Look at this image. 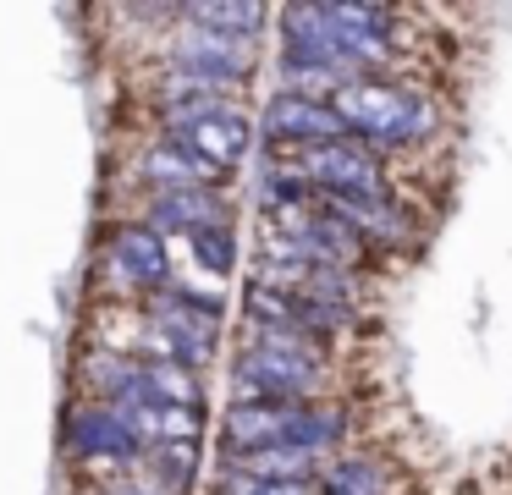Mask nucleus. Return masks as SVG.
Masks as SVG:
<instances>
[{"instance_id":"obj_1","label":"nucleus","mask_w":512,"mask_h":495,"mask_svg":"<svg viewBox=\"0 0 512 495\" xmlns=\"http://www.w3.org/2000/svg\"><path fill=\"white\" fill-rule=\"evenodd\" d=\"M325 380V358L309 336H270L237 358V402H259V396H287V402H309V391Z\"/></svg>"},{"instance_id":"obj_2","label":"nucleus","mask_w":512,"mask_h":495,"mask_svg":"<svg viewBox=\"0 0 512 495\" xmlns=\"http://www.w3.org/2000/svg\"><path fill=\"white\" fill-rule=\"evenodd\" d=\"M331 110L342 116L347 132H358L364 143H408L424 132V105L408 94V88H391V83H375V77H353L331 94Z\"/></svg>"},{"instance_id":"obj_3","label":"nucleus","mask_w":512,"mask_h":495,"mask_svg":"<svg viewBox=\"0 0 512 495\" xmlns=\"http://www.w3.org/2000/svg\"><path fill=\"white\" fill-rule=\"evenodd\" d=\"M171 66L188 77H204V83H243L248 72H254V39H237V33H221V28H199V22H188V28L171 39Z\"/></svg>"},{"instance_id":"obj_4","label":"nucleus","mask_w":512,"mask_h":495,"mask_svg":"<svg viewBox=\"0 0 512 495\" xmlns=\"http://www.w3.org/2000/svg\"><path fill=\"white\" fill-rule=\"evenodd\" d=\"M292 171L309 187H325V198H386L380 187V165L369 160V149L358 143H314V149H298V165Z\"/></svg>"},{"instance_id":"obj_5","label":"nucleus","mask_w":512,"mask_h":495,"mask_svg":"<svg viewBox=\"0 0 512 495\" xmlns=\"http://www.w3.org/2000/svg\"><path fill=\"white\" fill-rule=\"evenodd\" d=\"M166 138L182 143L193 160H204L215 176H226L232 165H243L248 143H254V121H248L237 105H221V110H210V116H193V121H182V127H166Z\"/></svg>"},{"instance_id":"obj_6","label":"nucleus","mask_w":512,"mask_h":495,"mask_svg":"<svg viewBox=\"0 0 512 495\" xmlns=\"http://www.w3.org/2000/svg\"><path fill=\"white\" fill-rule=\"evenodd\" d=\"M111 407L127 418V429L138 435V446L155 451V446H199L204 435V413L199 407H182V402H160V396H144V391H116Z\"/></svg>"},{"instance_id":"obj_7","label":"nucleus","mask_w":512,"mask_h":495,"mask_svg":"<svg viewBox=\"0 0 512 495\" xmlns=\"http://www.w3.org/2000/svg\"><path fill=\"white\" fill-rule=\"evenodd\" d=\"M265 138L314 149V143H342L347 127L331 110V99H314V94H298V88H292V94H276L265 105Z\"/></svg>"},{"instance_id":"obj_8","label":"nucleus","mask_w":512,"mask_h":495,"mask_svg":"<svg viewBox=\"0 0 512 495\" xmlns=\"http://www.w3.org/2000/svg\"><path fill=\"white\" fill-rule=\"evenodd\" d=\"M303 402L287 396H259V402H232L226 413V451H259V446H287Z\"/></svg>"},{"instance_id":"obj_9","label":"nucleus","mask_w":512,"mask_h":495,"mask_svg":"<svg viewBox=\"0 0 512 495\" xmlns=\"http://www.w3.org/2000/svg\"><path fill=\"white\" fill-rule=\"evenodd\" d=\"M72 451L78 457H89V462H127V457H138V435L127 429V418L116 413L111 402H94V407H78L72 413Z\"/></svg>"},{"instance_id":"obj_10","label":"nucleus","mask_w":512,"mask_h":495,"mask_svg":"<svg viewBox=\"0 0 512 495\" xmlns=\"http://www.w3.org/2000/svg\"><path fill=\"white\" fill-rule=\"evenodd\" d=\"M111 270H116V281L122 286H133V292H149V286H160L166 281V242H160V231L149 226H122L111 237Z\"/></svg>"},{"instance_id":"obj_11","label":"nucleus","mask_w":512,"mask_h":495,"mask_svg":"<svg viewBox=\"0 0 512 495\" xmlns=\"http://www.w3.org/2000/svg\"><path fill=\"white\" fill-rule=\"evenodd\" d=\"M221 220H226V204L215 198V187L155 193V204H149V226H155V231H182V237H193V231L221 226Z\"/></svg>"},{"instance_id":"obj_12","label":"nucleus","mask_w":512,"mask_h":495,"mask_svg":"<svg viewBox=\"0 0 512 495\" xmlns=\"http://www.w3.org/2000/svg\"><path fill=\"white\" fill-rule=\"evenodd\" d=\"M237 473H254V479H287V484H309V473L320 468V451L303 446H259V451H226Z\"/></svg>"},{"instance_id":"obj_13","label":"nucleus","mask_w":512,"mask_h":495,"mask_svg":"<svg viewBox=\"0 0 512 495\" xmlns=\"http://www.w3.org/2000/svg\"><path fill=\"white\" fill-rule=\"evenodd\" d=\"M144 176L155 182V193H182V187H210L215 171L204 160H193L182 143H155V149H144Z\"/></svg>"},{"instance_id":"obj_14","label":"nucleus","mask_w":512,"mask_h":495,"mask_svg":"<svg viewBox=\"0 0 512 495\" xmlns=\"http://www.w3.org/2000/svg\"><path fill=\"white\" fill-rule=\"evenodd\" d=\"M182 17L199 22V28H221L237 39H254L265 28V6H243V0H221V6H182Z\"/></svg>"},{"instance_id":"obj_15","label":"nucleus","mask_w":512,"mask_h":495,"mask_svg":"<svg viewBox=\"0 0 512 495\" xmlns=\"http://www.w3.org/2000/svg\"><path fill=\"white\" fill-rule=\"evenodd\" d=\"M320 495H386V479H380L375 462L364 457H342L320 473Z\"/></svg>"},{"instance_id":"obj_16","label":"nucleus","mask_w":512,"mask_h":495,"mask_svg":"<svg viewBox=\"0 0 512 495\" xmlns=\"http://www.w3.org/2000/svg\"><path fill=\"white\" fill-rule=\"evenodd\" d=\"M149 468L160 473L166 490L182 495L193 484V473H199V446H155V451H149Z\"/></svg>"},{"instance_id":"obj_17","label":"nucleus","mask_w":512,"mask_h":495,"mask_svg":"<svg viewBox=\"0 0 512 495\" xmlns=\"http://www.w3.org/2000/svg\"><path fill=\"white\" fill-rule=\"evenodd\" d=\"M193 253H199V264L204 270H215V275H226L232 270V259H237V237H232V226H204V231H193Z\"/></svg>"},{"instance_id":"obj_18","label":"nucleus","mask_w":512,"mask_h":495,"mask_svg":"<svg viewBox=\"0 0 512 495\" xmlns=\"http://www.w3.org/2000/svg\"><path fill=\"white\" fill-rule=\"evenodd\" d=\"M226 495H309V484H287V479H254V473H226Z\"/></svg>"},{"instance_id":"obj_19","label":"nucleus","mask_w":512,"mask_h":495,"mask_svg":"<svg viewBox=\"0 0 512 495\" xmlns=\"http://www.w3.org/2000/svg\"><path fill=\"white\" fill-rule=\"evenodd\" d=\"M111 495H166V490H155V484H116Z\"/></svg>"}]
</instances>
